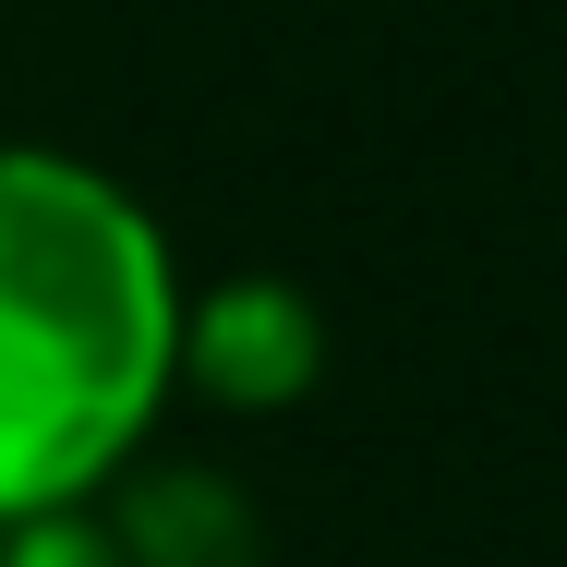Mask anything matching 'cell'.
Instances as JSON below:
<instances>
[{"label":"cell","instance_id":"obj_1","mask_svg":"<svg viewBox=\"0 0 567 567\" xmlns=\"http://www.w3.org/2000/svg\"><path fill=\"white\" fill-rule=\"evenodd\" d=\"M169 362V266L85 169L0 157V507L97 483Z\"/></svg>","mask_w":567,"mask_h":567},{"label":"cell","instance_id":"obj_2","mask_svg":"<svg viewBox=\"0 0 567 567\" xmlns=\"http://www.w3.org/2000/svg\"><path fill=\"white\" fill-rule=\"evenodd\" d=\"M302 362H315V339H302V315H290L278 290H241L218 327H206V374H218V386L278 399V386H302Z\"/></svg>","mask_w":567,"mask_h":567},{"label":"cell","instance_id":"obj_3","mask_svg":"<svg viewBox=\"0 0 567 567\" xmlns=\"http://www.w3.org/2000/svg\"><path fill=\"white\" fill-rule=\"evenodd\" d=\"M145 556H157V567H241V519H229L218 495L182 483V495L145 507Z\"/></svg>","mask_w":567,"mask_h":567},{"label":"cell","instance_id":"obj_4","mask_svg":"<svg viewBox=\"0 0 567 567\" xmlns=\"http://www.w3.org/2000/svg\"><path fill=\"white\" fill-rule=\"evenodd\" d=\"M12 567H110V556H97L85 532H49V544H24V556H12Z\"/></svg>","mask_w":567,"mask_h":567}]
</instances>
